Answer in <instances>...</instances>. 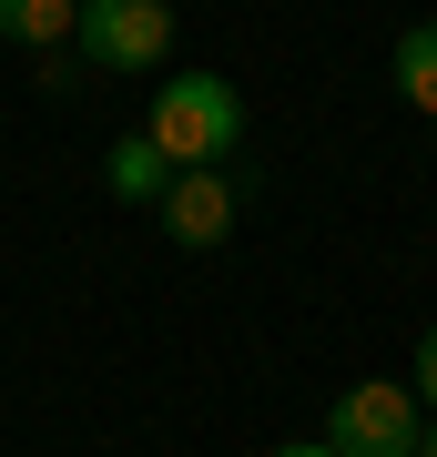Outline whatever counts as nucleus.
Segmentation results:
<instances>
[{
    "instance_id": "obj_1",
    "label": "nucleus",
    "mask_w": 437,
    "mask_h": 457,
    "mask_svg": "<svg viewBox=\"0 0 437 457\" xmlns=\"http://www.w3.org/2000/svg\"><path fill=\"white\" fill-rule=\"evenodd\" d=\"M143 132H153V153H163L173 173L224 163V153L244 143V92L224 82V71H163V82H153Z\"/></svg>"
},
{
    "instance_id": "obj_2",
    "label": "nucleus",
    "mask_w": 437,
    "mask_h": 457,
    "mask_svg": "<svg viewBox=\"0 0 437 457\" xmlns=\"http://www.w3.org/2000/svg\"><path fill=\"white\" fill-rule=\"evenodd\" d=\"M71 51L92 71H163L173 62V0H81Z\"/></svg>"
},
{
    "instance_id": "obj_3",
    "label": "nucleus",
    "mask_w": 437,
    "mask_h": 457,
    "mask_svg": "<svg viewBox=\"0 0 437 457\" xmlns=\"http://www.w3.org/2000/svg\"><path fill=\"white\" fill-rule=\"evenodd\" d=\"M417 386H387V376H366V386H346L336 407H325V447L336 457H417Z\"/></svg>"
},
{
    "instance_id": "obj_4",
    "label": "nucleus",
    "mask_w": 437,
    "mask_h": 457,
    "mask_svg": "<svg viewBox=\"0 0 437 457\" xmlns=\"http://www.w3.org/2000/svg\"><path fill=\"white\" fill-rule=\"evenodd\" d=\"M153 213H163V234H173L183 254H214V245L234 234L244 194H234V173H224V163H194V173L163 183V204H153Z\"/></svg>"
},
{
    "instance_id": "obj_5",
    "label": "nucleus",
    "mask_w": 437,
    "mask_h": 457,
    "mask_svg": "<svg viewBox=\"0 0 437 457\" xmlns=\"http://www.w3.org/2000/svg\"><path fill=\"white\" fill-rule=\"evenodd\" d=\"M71 21H81V0H0V41H21V51H62Z\"/></svg>"
},
{
    "instance_id": "obj_6",
    "label": "nucleus",
    "mask_w": 437,
    "mask_h": 457,
    "mask_svg": "<svg viewBox=\"0 0 437 457\" xmlns=\"http://www.w3.org/2000/svg\"><path fill=\"white\" fill-rule=\"evenodd\" d=\"M102 173H113V194H122V204H163V183H173V163L153 153V132H122Z\"/></svg>"
},
{
    "instance_id": "obj_7",
    "label": "nucleus",
    "mask_w": 437,
    "mask_h": 457,
    "mask_svg": "<svg viewBox=\"0 0 437 457\" xmlns=\"http://www.w3.org/2000/svg\"><path fill=\"white\" fill-rule=\"evenodd\" d=\"M397 92L417 102V112L437 122V21H417V31L397 41Z\"/></svg>"
},
{
    "instance_id": "obj_8",
    "label": "nucleus",
    "mask_w": 437,
    "mask_h": 457,
    "mask_svg": "<svg viewBox=\"0 0 437 457\" xmlns=\"http://www.w3.org/2000/svg\"><path fill=\"white\" fill-rule=\"evenodd\" d=\"M407 386H417V407H437V326L417 336V376H407Z\"/></svg>"
},
{
    "instance_id": "obj_9",
    "label": "nucleus",
    "mask_w": 437,
    "mask_h": 457,
    "mask_svg": "<svg viewBox=\"0 0 437 457\" xmlns=\"http://www.w3.org/2000/svg\"><path fill=\"white\" fill-rule=\"evenodd\" d=\"M275 457H336V447H325V437H306V447H275Z\"/></svg>"
},
{
    "instance_id": "obj_10",
    "label": "nucleus",
    "mask_w": 437,
    "mask_h": 457,
    "mask_svg": "<svg viewBox=\"0 0 437 457\" xmlns=\"http://www.w3.org/2000/svg\"><path fill=\"white\" fill-rule=\"evenodd\" d=\"M417 457H437V417H427V427H417Z\"/></svg>"
}]
</instances>
